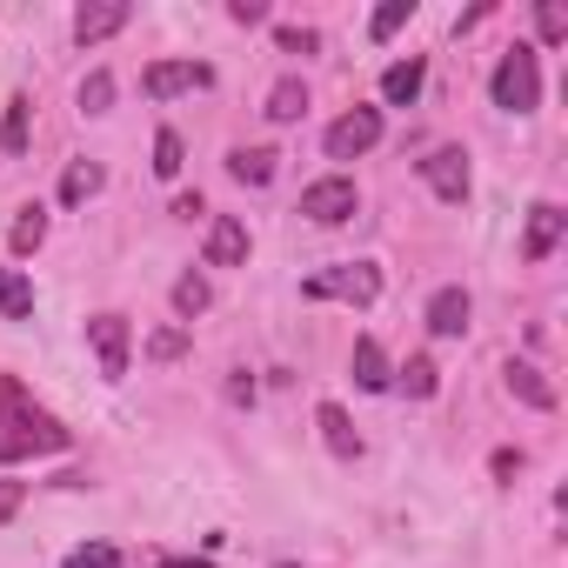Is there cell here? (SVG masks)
<instances>
[{
    "instance_id": "1",
    "label": "cell",
    "mask_w": 568,
    "mask_h": 568,
    "mask_svg": "<svg viewBox=\"0 0 568 568\" xmlns=\"http://www.w3.org/2000/svg\"><path fill=\"white\" fill-rule=\"evenodd\" d=\"M61 448H74V428L54 408H41L21 375H0V462H34Z\"/></svg>"
},
{
    "instance_id": "2",
    "label": "cell",
    "mask_w": 568,
    "mask_h": 568,
    "mask_svg": "<svg viewBox=\"0 0 568 568\" xmlns=\"http://www.w3.org/2000/svg\"><path fill=\"white\" fill-rule=\"evenodd\" d=\"M302 295H308V302L375 308V302H382V267H375V261H335V267H322V274L302 281Z\"/></svg>"
},
{
    "instance_id": "3",
    "label": "cell",
    "mask_w": 568,
    "mask_h": 568,
    "mask_svg": "<svg viewBox=\"0 0 568 568\" xmlns=\"http://www.w3.org/2000/svg\"><path fill=\"white\" fill-rule=\"evenodd\" d=\"M488 94H495V108H501V114H535V108H541V61H535V48H521V41H515V48L495 61Z\"/></svg>"
},
{
    "instance_id": "4",
    "label": "cell",
    "mask_w": 568,
    "mask_h": 568,
    "mask_svg": "<svg viewBox=\"0 0 568 568\" xmlns=\"http://www.w3.org/2000/svg\"><path fill=\"white\" fill-rule=\"evenodd\" d=\"M355 207H362V187L348 174H322L302 187V221H315V227H342V221H355Z\"/></svg>"
},
{
    "instance_id": "5",
    "label": "cell",
    "mask_w": 568,
    "mask_h": 568,
    "mask_svg": "<svg viewBox=\"0 0 568 568\" xmlns=\"http://www.w3.org/2000/svg\"><path fill=\"white\" fill-rule=\"evenodd\" d=\"M382 128H388L382 108H348V114L322 134V148H328V161H362V154L382 141Z\"/></svg>"
},
{
    "instance_id": "6",
    "label": "cell",
    "mask_w": 568,
    "mask_h": 568,
    "mask_svg": "<svg viewBox=\"0 0 568 568\" xmlns=\"http://www.w3.org/2000/svg\"><path fill=\"white\" fill-rule=\"evenodd\" d=\"M214 88V68L207 61H154L141 74V94L148 101H174V94H207Z\"/></svg>"
},
{
    "instance_id": "7",
    "label": "cell",
    "mask_w": 568,
    "mask_h": 568,
    "mask_svg": "<svg viewBox=\"0 0 568 568\" xmlns=\"http://www.w3.org/2000/svg\"><path fill=\"white\" fill-rule=\"evenodd\" d=\"M88 348H94V362H101V375L108 382H121L128 375V355H134V328H128V315H94L88 322Z\"/></svg>"
},
{
    "instance_id": "8",
    "label": "cell",
    "mask_w": 568,
    "mask_h": 568,
    "mask_svg": "<svg viewBox=\"0 0 568 568\" xmlns=\"http://www.w3.org/2000/svg\"><path fill=\"white\" fill-rule=\"evenodd\" d=\"M415 168H422V181L435 187V201H468V187H475V174H468V154H462V148H435V154H422Z\"/></svg>"
},
{
    "instance_id": "9",
    "label": "cell",
    "mask_w": 568,
    "mask_h": 568,
    "mask_svg": "<svg viewBox=\"0 0 568 568\" xmlns=\"http://www.w3.org/2000/svg\"><path fill=\"white\" fill-rule=\"evenodd\" d=\"M468 322H475L468 288H455V281H448V288H435V295H428V335H435V342H462V335H468Z\"/></svg>"
},
{
    "instance_id": "10",
    "label": "cell",
    "mask_w": 568,
    "mask_h": 568,
    "mask_svg": "<svg viewBox=\"0 0 568 568\" xmlns=\"http://www.w3.org/2000/svg\"><path fill=\"white\" fill-rule=\"evenodd\" d=\"M134 21V8H128V0H88V8L74 14V41L81 48H101L108 34H121Z\"/></svg>"
},
{
    "instance_id": "11",
    "label": "cell",
    "mask_w": 568,
    "mask_h": 568,
    "mask_svg": "<svg viewBox=\"0 0 568 568\" xmlns=\"http://www.w3.org/2000/svg\"><path fill=\"white\" fill-rule=\"evenodd\" d=\"M561 234H568V214L555 201H535L528 207V234H521V261H548L561 247Z\"/></svg>"
},
{
    "instance_id": "12",
    "label": "cell",
    "mask_w": 568,
    "mask_h": 568,
    "mask_svg": "<svg viewBox=\"0 0 568 568\" xmlns=\"http://www.w3.org/2000/svg\"><path fill=\"white\" fill-rule=\"evenodd\" d=\"M207 267H247V227L234 214L207 221Z\"/></svg>"
},
{
    "instance_id": "13",
    "label": "cell",
    "mask_w": 568,
    "mask_h": 568,
    "mask_svg": "<svg viewBox=\"0 0 568 568\" xmlns=\"http://www.w3.org/2000/svg\"><path fill=\"white\" fill-rule=\"evenodd\" d=\"M348 368H355V388H368V395H388V388H395V368H388V355H382L375 335L355 342V362H348Z\"/></svg>"
},
{
    "instance_id": "14",
    "label": "cell",
    "mask_w": 568,
    "mask_h": 568,
    "mask_svg": "<svg viewBox=\"0 0 568 568\" xmlns=\"http://www.w3.org/2000/svg\"><path fill=\"white\" fill-rule=\"evenodd\" d=\"M261 114H267L274 128L302 121V114H308V81H302V74H281V81L267 88V108H261Z\"/></svg>"
},
{
    "instance_id": "15",
    "label": "cell",
    "mask_w": 568,
    "mask_h": 568,
    "mask_svg": "<svg viewBox=\"0 0 568 568\" xmlns=\"http://www.w3.org/2000/svg\"><path fill=\"white\" fill-rule=\"evenodd\" d=\"M422 81H428V61H422V54H408V61H395V68L382 74V101H388V108H415Z\"/></svg>"
},
{
    "instance_id": "16",
    "label": "cell",
    "mask_w": 568,
    "mask_h": 568,
    "mask_svg": "<svg viewBox=\"0 0 568 568\" xmlns=\"http://www.w3.org/2000/svg\"><path fill=\"white\" fill-rule=\"evenodd\" d=\"M315 422H322L328 455H342V462H355V455H362V435H355V422H348V408H342V402H322V408H315Z\"/></svg>"
},
{
    "instance_id": "17",
    "label": "cell",
    "mask_w": 568,
    "mask_h": 568,
    "mask_svg": "<svg viewBox=\"0 0 568 568\" xmlns=\"http://www.w3.org/2000/svg\"><path fill=\"white\" fill-rule=\"evenodd\" d=\"M274 168H281V154H274V148H234V154H227V174H234L241 187H267V181H274Z\"/></svg>"
},
{
    "instance_id": "18",
    "label": "cell",
    "mask_w": 568,
    "mask_h": 568,
    "mask_svg": "<svg viewBox=\"0 0 568 568\" xmlns=\"http://www.w3.org/2000/svg\"><path fill=\"white\" fill-rule=\"evenodd\" d=\"M501 382H508V395H521L528 408H541V415L555 408V388L541 382V368H535V362H508V368H501Z\"/></svg>"
},
{
    "instance_id": "19",
    "label": "cell",
    "mask_w": 568,
    "mask_h": 568,
    "mask_svg": "<svg viewBox=\"0 0 568 568\" xmlns=\"http://www.w3.org/2000/svg\"><path fill=\"white\" fill-rule=\"evenodd\" d=\"M34 315V281L21 267H0V322H28Z\"/></svg>"
},
{
    "instance_id": "20",
    "label": "cell",
    "mask_w": 568,
    "mask_h": 568,
    "mask_svg": "<svg viewBox=\"0 0 568 568\" xmlns=\"http://www.w3.org/2000/svg\"><path fill=\"white\" fill-rule=\"evenodd\" d=\"M28 134H34V101L14 94L8 114H0V148H8V154H28Z\"/></svg>"
},
{
    "instance_id": "21",
    "label": "cell",
    "mask_w": 568,
    "mask_h": 568,
    "mask_svg": "<svg viewBox=\"0 0 568 568\" xmlns=\"http://www.w3.org/2000/svg\"><path fill=\"white\" fill-rule=\"evenodd\" d=\"M41 241H48V207H41V201H28V207L14 214V227H8V247H14V254H34Z\"/></svg>"
},
{
    "instance_id": "22",
    "label": "cell",
    "mask_w": 568,
    "mask_h": 568,
    "mask_svg": "<svg viewBox=\"0 0 568 568\" xmlns=\"http://www.w3.org/2000/svg\"><path fill=\"white\" fill-rule=\"evenodd\" d=\"M395 388H402V395H415V402H428V395L442 388V368H435L428 355H408V362L395 368Z\"/></svg>"
},
{
    "instance_id": "23",
    "label": "cell",
    "mask_w": 568,
    "mask_h": 568,
    "mask_svg": "<svg viewBox=\"0 0 568 568\" xmlns=\"http://www.w3.org/2000/svg\"><path fill=\"white\" fill-rule=\"evenodd\" d=\"M101 181H108V174H101V161H74V168L61 174V201H68V207H81V201H94V194H101Z\"/></svg>"
},
{
    "instance_id": "24",
    "label": "cell",
    "mask_w": 568,
    "mask_h": 568,
    "mask_svg": "<svg viewBox=\"0 0 568 568\" xmlns=\"http://www.w3.org/2000/svg\"><path fill=\"white\" fill-rule=\"evenodd\" d=\"M207 302H214L207 274H181V281H174V315H181V328H187L194 315H207Z\"/></svg>"
},
{
    "instance_id": "25",
    "label": "cell",
    "mask_w": 568,
    "mask_h": 568,
    "mask_svg": "<svg viewBox=\"0 0 568 568\" xmlns=\"http://www.w3.org/2000/svg\"><path fill=\"white\" fill-rule=\"evenodd\" d=\"M408 21H415V0H382V8H375V21H368V34H375V41H395Z\"/></svg>"
},
{
    "instance_id": "26",
    "label": "cell",
    "mask_w": 568,
    "mask_h": 568,
    "mask_svg": "<svg viewBox=\"0 0 568 568\" xmlns=\"http://www.w3.org/2000/svg\"><path fill=\"white\" fill-rule=\"evenodd\" d=\"M181 154H187V148H181V134H174V128H161V134H154V174H161V181H174V174L187 168Z\"/></svg>"
},
{
    "instance_id": "27",
    "label": "cell",
    "mask_w": 568,
    "mask_h": 568,
    "mask_svg": "<svg viewBox=\"0 0 568 568\" xmlns=\"http://www.w3.org/2000/svg\"><path fill=\"white\" fill-rule=\"evenodd\" d=\"M535 34H541L548 48H561V41H568V14H561V0H535Z\"/></svg>"
},
{
    "instance_id": "28",
    "label": "cell",
    "mask_w": 568,
    "mask_h": 568,
    "mask_svg": "<svg viewBox=\"0 0 568 568\" xmlns=\"http://www.w3.org/2000/svg\"><path fill=\"white\" fill-rule=\"evenodd\" d=\"M108 101H114V74L94 68V74L81 81V108H88V114H108Z\"/></svg>"
},
{
    "instance_id": "29",
    "label": "cell",
    "mask_w": 568,
    "mask_h": 568,
    "mask_svg": "<svg viewBox=\"0 0 568 568\" xmlns=\"http://www.w3.org/2000/svg\"><path fill=\"white\" fill-rule=\"evenodd\" d=\"M61 568H128V561H121V548H108V541H88V548H74Z\"/></svg>"
},
{
    "instance_id": "30",
    "label": "cell",
    "mask_w": 568,
    "mask_h": 568,
    "mask_svg": "<svg viewBox=\"0 0 568 568\" xmlns=\"http://www.w3.org/2000/svg\"><path fill=\"white\" fill-rule=\"evenodd\" d=\"M274 48L281 54H322V34L315 28H274Z\"/></svg>"
},
{
    "instance_id": "31",
    "label": "cell",
    "mask_w": 568,
    "mask_h": 568,
    "mask_svg": "<svg viewBox=\"0 0 568 568\" xmlns=\"http://www.w3.org/2000/svg\"><path fill=\"white\" fill-rule=\"evenodd\" d=\"M148 355H154V362L187 355V328H154V335H148Z\"/></svg>"
},
{
    "instance_id": "32",
    "label": "cell",
    "mask_w": 568,
    "mask_h": 568,
    "mask_svg": "<svg viewBox=\"0 0 568 568\" xmlns=\"http://www.w3.org/2000/svg\"><path fill=\"white\" fill-rule=\"evenodd\" d=\"M227 21H241V28H261V21H267V0H227Z\"/></svg>"
},
{
    "instance_id": "33",
    "label": "cell",
    "mask_w": 568,
    "mask_h": 568,
    "mask_svg": "<svg viewBox=\"0 0 568 568\" xmlns=\"http://www.w3.org/2000/svg\"><path fill=\"white\" fill-rule=\"evenodd\" d=\"M488 468H495V481H515V475H521V448H495Z\"/></svg>"
},
{
    "instance_id": "34",
    "label": "cell",
    "mask_w": 568,
    "mask_h": 568,
    "mask_svg": "<svg viewBox=\"0 0 568 568\" xmlns=\"http://www.w3.org/2000/svg\"><path fill=\"white\" fill-rule=\"evenodd\" d=\"M21 501H28V488H21V481H0V521H14V515H21Z\"/></svg>"
},
{
    "instance_id": "35",
    "label": "cell",
    "mask_w": 568,
    "mask_h": 568,
    "mask_svg": "<svg viewBox=\"0 0 568 568\" xmlns=\"http://www.w3.org/2000/svg\"><path fill=\"white\" fill-rule=\"evenodd\" d=\"M174 214L194 221V214H207V201H201V194H174Z\"/></svg>"
},
{
    "instance_id": "36",
    "label": "cell",
    "mask_w": 568,
    "mask_h": 568,
    "mask_svg": "<svg viewBox=\"0 0 568 568\" xmlns=\"http://www.w3.org/2000/svg\"><path fill=\"white\" fill-rule=\"evenodd\" d=\"M154 568H214V561H207V555H161Z\"/></svg>"
},
{
    "instance_id": "37",
    "label": "cell",
    "mask_w": 568,
    "mask_h": 568,
    "mask_svg": "<svg viewBox=\"0 0 568 568\" xmlns=\"http://www.w3.org/2000/svg\"><path fill=\"white\" fill-rule=\"evenodd\" d=\"M274 568H295V561H274Z\"/></svg>"
}]
</instances>
